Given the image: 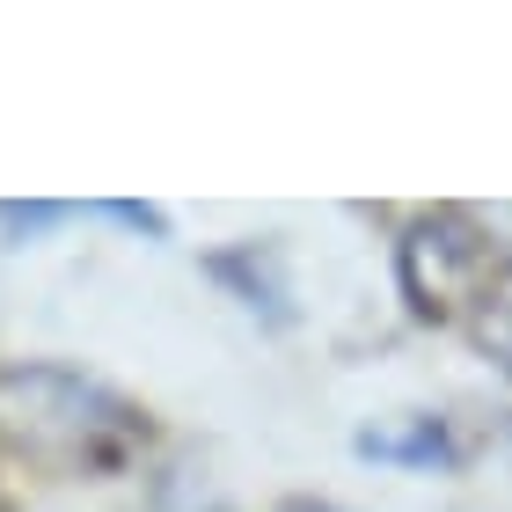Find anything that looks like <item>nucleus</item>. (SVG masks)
I'll return each instance as SVG.
<instances>
[{"mask_svg":"<svg viewBox=\"0 0 512 512\" xmlns=\"http://www.w3.org/2000/svg\"><path fill=\"white\" fill-rule=\"evenodd\" d=\"M0 447L44 476H118L147 447V410L81 366H0Z\"/></svg>","mask_w":512,"mask_h":512,"instance_id":"obj_1","label":"nucleus"},{"mask_svg":"<svg viewBox=\"0 0 512 512\" xmlns=\"http://www.w3.org/2000/svg\"><path fill=\"white\" fill-rule=\"evenodd\" d=\"M395 278H403L410 315L447 322V315H461V308L476 315L483 286L498 278V256H491V235L476 227V213H461V205H439V213L410 220L403 249H395Z\"/></svg>","mask_w":512,"mask_h":512,"instance_id":"obj_2","label":"nucleus"},{"mask_svg":"<svg viewBox=\"0 0 512 512\" xmlns=\"http://www.w3.org/2000/svg\"><path fill=\"white\" fill-rule=\"evenodd\" d=\"M476 344L512 374V264H498V278L476 300Z\"/></svg>","mask_w":512,"mask_h":512,"instance_id":"obj_3","label":"nucleus"},{"mask_svg":"<svg viewBox=\"0 0 512 512\" xmlns=\"http://www.w3.org/2000/svg\"><path fill=\"white\" fill-rule=\"evenodd\" d=\"M359 454H374V461H447V432L432 425V417H417L410 432H359Z\"/></svg>","mask_w":512,"mask_h":512,"instance_id":"obj_4","label":"nucleus"},{"mask_svg":"<svg viewBox=\"0 0 512 512\" xmlns=\"http://www.w3.org/2000/svg\"><path fill=\"white\" fill-rule=\"evenodd\" d=\"M52 220H66V205H0V227H8V235H37V227H52Z\"/></svg>","mask_w":512,"mask_h":512,"instance_id":"obj_5","label":"nucleus"},{"mask_svg":"<svg viewBox=\"0 0 512 512\" xmlns=\"http://www.w3.org/2000/svg\"><path fill=\"white\" fill-rule=\"evenodd\" d=\"M286 512H344V505H286Z\"/></svg>","mask_w":512,"mask_h":512,"instance_id":"obj_6","label":"nucleus"}]
</instances>
